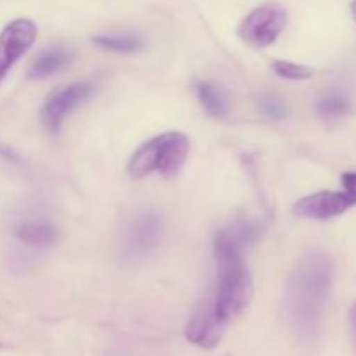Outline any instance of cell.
<instances>
[{
	"instance_id": "cell-1",
	"label": "cell",
	"mask_w": 356,
	"mask_h": 356,
	"mask_svg": "<svg viewBox=\"0 0 356 356\" xmlns=\"http://www.w3.org/2000/svg\"><path fill=\"white\" fill-rule=\"evenodd\" d=\"M334 280V261L325 252H312L292 270L287 289V316L305 339L318 330Z\"/></svg>"
},
{
	"instance_id": "cell-2",
	"label": "cell",
	"mask_w": 356,
	"mask_h": 356,
	"mask_svg": "<svg viewBox=\"0 0 356 356\" xmlns=\"http://www.w3.org/2000/svg\"><path fill=\"white\" fill-rule=\"evenodd\" d=\"M243 249L245 247L229 229H222L216 235L214 257L218 266V284L211 301L226 325L250 305L254 296L252 277L243 263Z\"/></svg>"
},
{
	"instance_id": "cell-3",
	"label": "cell",
	"mask_w": 356,
	"mask_h": 356,
	"mask_svg": "<svg viewBox=\"0 0 356 356\" xmlns=\"http://www.w3.org/2000/svg\"><path fill=\"white\" fill-rule=\"evenodd\" d=\"M190 155V139L177 131L163 132L139 146L129 162L132 179H145L152 174L172 177L181 170Z\"/></svg>"
},
{
	"instance_id": "cell-4",
	"label": "cell",
	"mask_w": 356,
	"mask_h": 356,
	"mask_svg": "<svg viewBox=\"0 0 356 356\" xmlns=\"http://www.w3.org/2000/svg\"><path fill=\"white\" fill-rule=\"evenodd\" d=\"M287 24V10L277 2H266L247 14L238 26V35L247 45L264 49L273 44Z\"/></svg>"
},
{
	"instance_id": "cell-5",
	"label": "cell",
	"mask_w": 356,
	"mask_h": 356,
	"mask_svg": "<svg viewBox=\"0 0 356 356\" xmlns=\"http://www.w3.org/2000/svg\"><path fill=\"white\" fill-rule=\"evenodd\" d=\"M94 94V86L90 82H75L56 89L40 111L42 124L51 134H58L66 115L72 113L75 108L86 103Z\"/></svg>"
},
{
	"instance_id": "cell-6",
	"label": "cell",
	"mask_w": 356,
	"mask_h": 356,
	"mask_svg": "<svg viewBox=\"0 0 356 356\" xmlns=\"http://www.w3.org/2000/svg\"><path fill=\"white\" fill-rule=\"evenodd\" d=\"M37 35V24L26 17L10 21L0 31V83L9 75L13 66L33 47Z\"/></svg>"
},
{
	"instance_id": "cell-7",
	"label": "cell",
	"mask_w": 356,
	"mask_h": 356,
	"mask_svg": "<svg viewBox=\"0 0 356 356\" xmlns=\"http://www.w3.org/2000/svg\"><path fill=\"white\" fill-rule=\"evenodd\" d=\"M355 205L356 198L346 191H318L296 202L292 212L298 218L327 221V219L344 214Z\"/></svg>"
},
{
	"instance_id": "cell-8",
	"label": "cell",
	"mask_w": 356,
	"mask_h": 356,
	"mask_svg": "<svg viewBox=\"0 0 356 356\" xmlns=\"http://www.w3.org/2000/svg\"><path fill=\"white\" fill-rule=\"evenodd\" d=\"M162 236V218L155 212H145L129 225L125 232L124 252L129 259H139L152 252Z\"/></svg>"
},
{
	"instance_id": "cell-9",
	"label": "cell",
	"mask_w": 356,
	"mask_h": 356,
	"mask_svg": "<svg viewBox=\"0 0 356 356\" xmlns=\"http://www.w3.org/2000/svg\"><path fill=\"white\" fill-rule=\"evenodd\" d=\"M226 323L216 313L211 298L197 308L186 325V339L202 350H212L219 344L225 334Z\"/></svg>"
},
{
	"instance_id": "cell-10",
	"label": "cell",
	"mask_w": 356,
	"mask_h": 356,
	"mask_svg": "<svg viewBox=\"0 0 356 356\" xmlns=\"http://www.w3.org/2000/svg\"><path fill=\"white\" fill-rule=\"evenodd\" d=\"M73 59H75V52L70 47H66V45H51L35 58L28 76L33 80L47 79V76L68 68Z\"/></svg>"
},
{
	"instance_id": "cell-11",
	"label": "cell",
	"mask_w": 356,
	"mask_h": 356,
	"mask_svg": "<svg viewBox=\"0 0 356 356\" xmlns=\"http://www.w3.org/2000/svg\"><path fill=\"white\" fill-rule=\"evenodd\" d=\"M16 235L21 242L33 247H52L59 238L58 229L44 221L24 222L16 229Z\"/></svg>"
},
{
	"instance_id": "cell-12",
	"label": "cell",
	"mask_w": 356,
	"mask_h": 356,
	"mask_svg": "<svg viewBox=\"0 0 356 356\" xmlns=\"http://www.w3.org/2000/svg\"><path fill=\"white\" fill-rule=\"evenodd\" d=\"M197 96L200 99L202 106L205 108L212 117H225L228 113V101L222 90L211 82H198L197 83Z\"/></svg>"
},
{
	"instance_id": "cell-13",
	"label": "cell",
	"mask_w": 356,
	"mask_h": 356,
	"mask_svg": "<svg viewBox=\"0 0 356 356\" xmlns=\"http://www.w3.org/2000/svg\"><path fill=\"white\" fill-rule=\"evenodd\" d=\"M94 44L99 47L108 49V51L124 52V54H132L143 47V38L136 33H117V35H97L92 38Z\"/></svg>"
},
{
	"instance_id": "cell-14",
	"label": "cell",
	"mask_w": 356,
	"mask_h": 356,
	"mask_svg": "<svg viewBox=\"0 0 356 356\" xmlns=\"http://www.w3.org/2000/svg\"><path fill=\"white\" fill-rule=\"evenodd\" d=\"M316 111L323 120H339L351 111L350 99L339 92L325 94L316 103Z\"/></svg>"
},
{
	"instance_id": "cell-15",
	"label": "cell",
	"mask_w": 356,
	"mask_h": 356,
	"mask_svg": "<svg viewBox=\"0 0 356 356\" xmlns=\"http://www.w3.org/2000/svg\"><path fill=\"white\" fill-rule=\"evenodd\" d=\"M273 72L285 80H306L312 79L313 73H315L309 66L292 61H284V59H277L273 63Z\"/></svg>"
},
{
	"instance_id": "cell-16",
	"label": "cell",
	"mask_w": 356,
	"mask_h": 356,
	"mask_svg": "<svg viewBox=\"0 0 356 356\" xmlns=\"http://www.w3.org/2000/svg\"><path fill=\"white\" fill-rule=\"evenodd\" d=\"M259 106H261V111H263L266 117L273 118V120H284L289 113L285 104L282 103V99H278L277 96H270V94L261 97Z\"/></svg>"
},
{
	"instance_id": "cell-17",
	"label": "cell",
	"mask_w": 356,
	"mask_h": 356,
	"mask_svg": "<svg viewBox=\"0 0 356 356\" xmlns=\"http://www.w3.org/2000/svg\"><path fill=\"white\" fill-rule=\"evenodd\" d=\"M341 183H343L344 191L356 198V172H344Z\"/></svg>"
},
{
	"instance_id": "cell-18",
	"label": "cell",
	"mask_w": 356,
	"mask_h": 356,
	"mask_svg": "<svg viewBox=\"0 0 356 356\" xmlns=\"http://www.w3.org/2000/svg\"><path fill=\"white\" fill-rule=\"evenodd\" d=\"M350 323H351V336H353V344L356 350V302L350 312Z\"/></svg>"
},
{
	"instance_id": "cell-19",
	"label": "cell",
	"mask_w": 356,
	"mask_h": 356,
	"mask_svg": "<svg viewBox=\"0 0 356 356\" xmlns=\"http://www.w3.org/2000/svg\"><path fill=\"white\" fill-rule=\"evenodd\" d=\"M351 13H353V17L356 21V0H351Z\"/></svg>"
},
{
	"instance_id": "cell-20",
	"label": "cell",
	"mask_w": 356,
	"mask_h": 356,
	"mask_svg": "<svg viewBox=\"0 0 356 356\" xmlns=\"http://www.w3.org/2000/svg\"><path fill=\"white\" fill-rule=\"evenodd\" d=\"M0 348H2V344H0Z\"/></svg>"
}]
</instances>
